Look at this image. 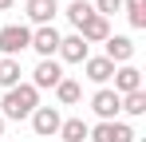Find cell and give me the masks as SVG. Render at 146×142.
Returning <instances> with one entry per match:
<instances>
[{
	"label": "cell",
	"mask_w": 146,
	"mask_h": 142,
	"mask_svg": "<svg viewBox=\"0 0 146 142\" xmlns=\"http://www.w3.org/2000/svg\"><path fill=\"white\" fill-rule=\"evenodd\" d=\"M40 107V91L32 87V83H16L12 91H4V99H0V115H4V122L8 118H32V111Z\"/></svg>",
	"instance_id": "cell-1"
},
{
	"label": "cell",
	"mask_w": 146,
	"mask_h": 142,
	"mask_svg": "<svg viewBox=\"0 0 146 142\" xmlns=\"http://www.w3.org/2000/svg\"><path fill=\"white\" fill-rule=\"evenodd\" d=\"M111 79H115V87H111V91L119 95H130V91H142V71L138 67H130V63H122V67H115V75H111Z\"/></svg>",
	"instance_id": "cell-9"
},
{
	"label": "cell",
	"mask_w": 146,
	"mask_h": 142,
	"mask_svg": "<svg viewBox=\"0 0 146 142\" xmlns=\"http://www.w3.org/2000/svg\"><path fill=\"white\" fill-rule=\"evenodd\" d=\"M24 12H28V20L36 24V28H44V24L55 20V12H59V0H28L24 4Z\"/></svg>",
	"instance_id": "cell-10"
},
{
	"label": "cell",
	"mask_w": 146,
	"mask_h": 142,
	"mask_svg": "<svg viewBox=\"0 0 146 142\" xmlns=\"http://www.w3.org/2000/svg\"><path fill=\"white\" fill-rule=\"evenodd\" d=\"M28 44H32V28H28V24H4V28H0V51H4L8 59H16Z\"/></svg>",
	"instance_id": "cell-2"
},
{
	"label": "cell",
	"mask_w": 146,
	"mask_h": 142,
	"mask_svg": "<svg viewBox=\"0 0 146 142\" xmlns=\"http://www.w3.org/2000/svg\"><path fill=\"white\" fill-rule=\"evenodd\" d=\"M91 16H95V8H91V4H87V0H71V4H67V20L75 24V32H79V28H83V24L91 20Z\"/></svg>",
	"instance_id": "cell-17"
},
{
	"label": "cell",
	"mask_w": 146,
	"mask_h": 142,
	"mask_svg": "<svg viewBox=\"0 0 146 142\" xmlns=\"http://www.w3.org/2000/svg\"><path fill=\"white\" fill-rule=\"evenodd\" d=\"M130 28H146V0H122Z\"/></svg>",
	"instance_id": "cell-19"
},
{
	"label": "cell",
	"mask_w": 146,
	"mask_h": 142,
	"mask_svg": "<svg viewBox=\"0 0 146 142\" xmlns=\"http://www.w3.org/2000/svg\"><path fill=\"white\" fill-rule=\"evenodd\" d=\"M63 63H83L91 51H87V44L79 40V36H59V51H55Z\"/></svg>",
	"instance_id": "cell-12"
},
{
	"label": "cell",
	"mask_w": 146,
	"mask_h": 142,
	"mask_svg": "<svg viewBox=\"0 0 146 142\" xmlns=\"http://www.w3.org/2000/svg\"><path fill=\"white\" fill-rule=\"evenodd\" d=\"M91 8H95V16H103V20H111L115 12H122V0H95Z\"/></svg>",
	"instance_id": "cell-20"
},
{
	"label": "cell",
	"mask_w": 146,
	"mask_h": 142,
	"mask_svg": "<svg viewBox=\"0 0 146 142\" xmlns=\"http://www.w3.org/2000/svg\"><path fill=\"white\" fill-rule=\"evenodd\" d=\"M103 47H107L103 55H107L115 67H122V63L134 59V40H130V36H107V44H103Z\"/></svg>",
	"instance_id": "cell-8"
},
{
	"label": "cell",
	"mask_w": 146,
	"mask_h": 142,
	"mask_svg": "<svg viewBox=\"0 0 146 142\" xmlns=\"http://www.w3.org/2000/svg\"><path fill=\"white\" fill-rule=\"evenodd\" d=\"M59 122H63V115H59L55 107H36V111H32V130H36L40 138H55V134H59Z\"/></svg>",
	"instance_id": "cell-6"
},
{
	"label": "cell",
	"mask_w": 146,
	"mask_h": 142,
	"mask_svg": "<svg viewBox=\"0 0 146 142\" xmlns=\"http://www.w3.org/2000/svg\"><path fill=\"white\" fill-rule=\"evenodd\" d=\"M20 75H24L20 59H8V55H0V87H4V91H12V87L20 83Z\"/></svg>",
	"instance_id": "cell-14"
},
{
	"label": "cell",
	"mask_w": 146,
	"mask_h": 142,
	"mask_svg": "<svg viewBox=\"0 0 146 142\" xmlns=\"http://www.w3.org/2000/svg\"><path fill=\"white\" fill-rule=\"evenodd\" d=\"M83 44L91 47V44H107V36H111V20H103V16H91V20L83 24L79 32H75Z\"/></svg>",
	"instance_id": "cell-11"
},
{
	"label": "cell",
	"mask_w": 146,
	"mask_h": 142,
	"mask_svg": "<svg viewBox=\"0 0 146 142\" xmlns=\"http://www.w3.org/2000/svg\"><path fill=\"white\" fill-rule=\"evenodd\" d=\"M4 126H8V122H4V115H0V138H4Z\"/></svg>",
	"instance_id": "cell-22"
},
{
	"label": "cell",
	"mask_w": 146,
	"mask_h": 142,
	"mask_svg": "<svg viewBox=\"0 0 146 142\" xmlns=\"http://www.w3.org/2000/svg\"><path fill=\"white\" fill-rule=\"evenodd\" d=\"M87 138H91V142H134L138 134H134L126 122L115 118V122H95V126L87 130Z\"/></svg>",
	"instance_id": "cell-3"
},
{
	"label": "cell",
	"mask_w": 146,
	"mask_h": 142,
	"mask_svg": "<svg viewBox=\"0 0 146 142\" xmlns=\"http://www.w3.org/2000/svg\"><path fill=\"white\" fill-rule=\"evenodd\" d=\"M134 142H146V138H134Z\"/></svg>",
	"instance_id": "cell-23"
},
{
	"label": "cell",
	"mask_w": 146,
	"mask_h": 142,
	"mask_svg": "<svg viewBox=\"0 0 146 142\" xmlns=\"http://www.w3.org/2000/svg\"><path fill=\"white\" fill-rule=\"evenodd\" d=\"M119 111H126V115H146V91H130V95H122L119 99Z\"/></svg>",
	"instance_id": "cell-18"
},
{
	"label": "cell",
	"mask_w": 146,
	"mask_h": 142,
	"mask_svg": "<svg viewBox=\"0 0 146 142\" xmlns=\"http://www.w3.org/2000/svg\"><path fill=\"white\" fill-rule=\"evenodd\" d=\"M83 71H87V79H91V83H111L115 63H111L107 55H87V59H83Z\"/></svg>",
	"instance_id": "cell-13"
},
{
	"label": "cell",
	"mask_w": 146,
	"mask_h": 142,
	"mask_svg": "<svg viewBox=\"0 0 146 142\" xmlns=\"http://www.w3.org/2000/svg\"><path fill=\"white\" fill-rule=\"evenodd\" d=\"M91 111L99 115V122H115V115H119V95L111 91V87H99V91L91 95Z\"/></svg>",
	"instance_id": "cell-7"
},
{
	"label": "cell",
	"mask_w": 146,
	"mask_h": 142,
	"mask_svg": "<svg viewBox=\"0 0 146 142\" xmlns=\"http://www.w3.org/2000/svg\"><path fill=\"white\" fill-rule=\"evenodd\" d=\"M32 51L40 55V59H55V51H59V32H55V24H44V28H32Z\"/></svg>",
	"instance_id": "cell-4"
},
{
	"label": "cell",
	"mask_w": 146,
	"mask_h": 142,
	"mask_svg": "<svg viewBox=\"0 0 146 142\" xmlns=\"http://www.w3.org/2000/svg\"><path fill=\"white\" fill-rule=\"evenodd\" d=\"M63 79V63L59 59H40L32 71V87L36 91H55V83Z\"/></svg>",
	"instance_id": "cell-5"
},
{
	"label": "cell",
	"mask_w": 146,
	"mask_h": 142,
	"mask_svg": "<svg viewBox=\"0 0 146 142\" xmlns=\"http://www.w3.org/2000/svg\"><path fill=\"white\" fill-rule=\"evenodd\" d=\"M12 4H16V0H0V12H8V8H12Z\"/></svg>",
	"instance_id": "cell-21"
},
{
	"label": "cell",
	"mask_w": 146,
	"mask_h": 142,
	"mask_svg": "<svg viewBox=\"0 0 146 142\" xmlns=\"http://www.w3.org/2000/svg\"><path fill=\"white\" fill-rule=\"evenodd\" d=\"M87 130H91V126H87L83 118H63V122H59V138L63 142H83Z\"/></svg>",
	"instance_id": "cell-16"
},
{
	"label": "cell",
	"mask_w": 146,
	"mask_h": 142,
	"mask_svg": "<svg viewBox=\"0 0 146 142\" xmlns=\"http://www.w3.org/2000/svg\"><path fill=\"white\" fill-rule=\"evenodd\" d=\"M55 99H59L63 107H75V103L83 99V87H79L75 79H67V75H63V79L55 83Z\"/></svg>",
	"instance_id": "cell-15"
}]
</instances>
